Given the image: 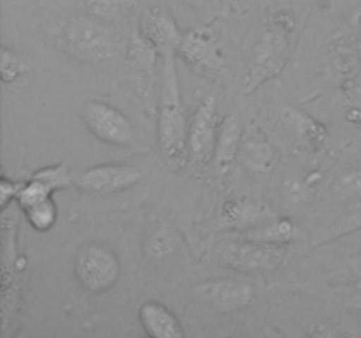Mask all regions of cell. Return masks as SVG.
I'll list each match as a JSON object with an SVG mask.
<instances>
[{
  "label": "cell",
  "instance_id": "cell-4",
  "mask_svg": "<svg viewBox=\"0 0 361 338\" xmlns=\"http://www.w3.org/2000/svg\"><path fill=\"white\" fill-rule=\"evenodd\" d=\"M288 257V245L257 242L236 236L215 246V259L240 273H267L275 271Z\"/></svg>",
  "mask_w": 361,
  "mask_h": 338
},
{
  "label": "cell",
  "instance_id": "cell-23",
  "mask_svg": "<svg viewBox=\"0 0 361 338\" xmlns=\"http://www.w3.org/2000/svg\"><path fill=\"white\" fill-rule=\"evenodd\" d=\"M34 178L42 180L44 183H48L49 187L53 189V192L56 190H63L67 187L74 185L76 183V176L73 175L71 168L67 164H55V165H48V168H41L34 173Z\"/></svg>",
  "mask_w": 361,
  "mask_h": 338
},
{
  "label": "cell",
  "instance_id": "cell-5",
  "mask_svg": "<svg viewBox=\"0 0 361 338\" xmlns=\"http://www.w3.org/2000/svg\"><path fill=\"white\" fill-rule=\"evenodd\" d=\"M122 271L118 256L102 242L81 243L74 257V275L81 289L90 294H104L116 285Z\"/></svg>",
  "mask_w": 361,
  "mask_h": 338
},
{
  "label": "cell",
  "instance_id": "cell-21",
  "mask_svg": "<svg viewBox=\"0 0 361 338\" xmlns=\"http://www.w3.org/2000/svg\"><path fill=\"white\" fill-rule=\"evenodd\" d=\"M331 194L342 203H358L361 201V169L344 173L331 185Z\"/></svg>",
  "mask_w": 361,
  "mask_h": 338
},
{
  "label": "cell",
  "instance_id": "cell-16",
  "mask_svg": "<svg viewBox=\"0 0 361 338\" xmlns=\"http://www.w3.org/2000/svg\"><path fill=\"white\" fill-rule=\"evenodd\" d=\"M178 239L175 227L168 222H159L152 225L143 243V252L148 263L154 266L168 264L178 252Z\"/></svg>",
  "mask_w": 361,
  "mask_h": 338
},
{
  "label": "cell",
  "instance_id": "cell-29",
  "mask_svg": "<svg viewBox=\"0 0 361 338\" xmlns=\"http://www.w3.org/2000/svg\"><path fill=\"white\" fill-rule=\"evenodd\" d=\"M355 23H356V27H360V28H361V9L358 11V13H356V16H355Z\"/></svg>",
  "mask_w": 361,
  "mask_h": 338
},
{
  "label": "cell",
  "instance_id": "cell-2",
  "mask_svg": "<svg viewBox=\"0 0 361 338\" xmlns=\"http://www.w3.org/2000/svg\"><path fill=\"white\" fill-rule=\"evenodd\" d=\"M161 99H159L157 137L162 155L168 161L178 162L187 155V127L178 73H176V51L162 53Z\"/></svg>",
  "mask_w": 361,
  "mask_h": 338
},
{
  "label": "cell",
  "instance_id": "cell-15",
  "mask_svg": "<svg viewBox=\"0 0 361 338\" xmlns=\"http://www.w3.org/2000/svg\"><path fill=\"white\" fill-rule=\"evenodd\" d=\"M140 323L148 337L154 338H182L185 337L178 317L162 303L148 299L140 306Z\"/></svg>",
  "mask_w": 361,
  "mask_h": 338
},
{
  "label": "cell",
  "instance_id": "cell-13",
  "mask_svg": "<svg viewBox=\"0 0 361 338\" xmlns=\"http://www.w3.org/2000/svg\"><path fill=\"white\" fill-rule=\"evenodd\" d=\"M274 158L275 151L267 134H264L257 125L247 127L242 134L238 161L242 162L250 173L263 175V173H268L271 169Z\"/></svg>",
  "mask_w": 361,
  "mask_h": 338
},
{
  "label": "cell",
  "instance_id": "cell-22",
  "mask_svg": "<svg viewBox=\"0 0 361 338\" xmlns=\"http://www.w3.org/2000/svg\"><path fill=\"white\" fill-rule=\"evenodd\" d=\"M51 196H53L51 187H49L48 183L42 182V180L34 178V176H32L28 182H23L20 192H18L16 201L18 204H20L21 210H27V208L34 206V204L49 199Z\"/></svg>",
  "mask_w": 361,
  "mask_h": 338
},
{
  "label": "cell",
  "instance_id": "cell-9",
  "mask_svg": "<svg viewBox=\"0 0 361 338\" xmlns=\"http://www.w3.org/2000/svg\"><path fill=\"white\" fill-rule=\"evenodd\" d=\"M141 176H143L141 171L134 165L122 164V162H108V164H99L85 169L76 176L74 185L92 196H111V194L123 192V190L134 187L140 182Z\"/></svg>",
  "mask_w": 361,
  "mask_h": 338
},
{
  "label": "cell",
  "instance_id": "cell-11",
  "mask_svg": "<svg viewBox=\"0 0 361 338\" xmlns=\"http://www.w3.org/2000/svg\"><path fill=\"white\" fill-rule=\"evenodd\" d=\"M137 30L162 53L176 51L183 39V32L164 6H148L141 11Z\"/></svg>",
  "mask_w": 361,
  "mask_h": 338
},
{
  "label": "cell",
  "instance_id": "cell-6",
  "mask_svg": "<svg viewBox=\"0 0 361 338\" xmlns=\"http://www.w3.org/2000/svg\"><path fill=\"white\" fill-rule=\"evenodd\" d=\"M176 56L183 60L194 73L210 80L224 76L228 70L226 55L217 37L207 28H192L183 34L176 48Z\"/></svg>",
  "mask_w": 361,
  "mask_h": 338
},
{
  "label": "cell",
  "instance_id": "cell-3",
  "mask_svg": "<svg viewBox=\"0 0 361 338\" xmlns=\"http://www.w3.org/2000/svg\"><path fill=\"white\" fill-rule=\"evenodd\" d=\"M62 37L67 51L81 62H109L120 49V37L113 25L88 13L71 18Z\"/></svg>",
  "mask_w": 361,
  "mask_h": 338
},
{
  "label": "cell",
  "instance_id": "cell-19",
  "mask_svg": "<svg viewBox=\"0 0 361 338\" xmlns=\"http://www.w3.org/2000/svg\"><path fill=\"white\" fill-rule=\"evenodd\" d=\"M161 55L157 48L152 44L148 39H145L140 34V30L136 34H133L129 44H127V62L134 67L136 70H140L141 74H147L150 76L154 73L155 65H157V56Z\"/></svg>",
  "mask_w": 361,
  "mask_h": 338
},
{
  "label": "cell",
  "instance_id": "cell-25",
  "mask_svg": "<svg viewBox=\"0 0 361 338\" xmlns=\"http://www.w3.org/2000/svg\"><path fill=\"white\" fill-rule=\"evenodd\" d=\"M21 185H23V182H13V180H7L6 176H2V180H0V206H2V210L9 206L11 201L16 199Z\"/></svg>",
  "mask_w": 361,
  "mask_h": 338
},
{
  "label": "cell",
  "instance_id": "cell-14",
  "mask_svg": "<svg viewBox=\"0 0 361 338\" xmlns=\"http://www.w3.org/2000/svg\"><path fill=\"white\" fill-rule=\"evenodd\" d=\"M243 129L240 125L238 118L233 113L226 115L224 118L219 122V134H217V144H215L214 158H212V165L214 171L219 176H226L231 165L238 161L240 143H242Z\"/></svg>",
  "mask_w": 361,
  "mask_h": 338
},
{
  "label": "cell",
  "instance_id": "cell-28",
  "mask_svg": "<svg viewBox=\"0 0 361 338\" xmlns=\"http://www.w3.org/2000/svg\"><path fill=\"white\" fill-rule=\"evenodd\" d=\"M355 270H356V273H358L360 277H361V257H360V259H356V263H355Z\"/></svg>",
  "mask_w": 361,
  "mask_h": 338
},
{
  "label": "cell",
  "instance_id": "cell-18",
  "mask_svg": "<svg viewBox=\"0 0 361 338\" xmlns=\"http://www.w3.org/2000/svg\"><path fill=\"white\" fill-rule=\"evenodd\" d=\"M296 225L289 218H274V220L261 224L257 227L247 229L242 236L264 243H275V245H289L295 239Z\"/></svg>",
  "mask_w": 361,
  "mask_h": 338
},
{
  "label": "cell",
  "instance_id": "cell-12",
  "mask_svg": "<svg viewBox=\"0 0 361 338\" xmlns=\"http://www.w3.org/2000/svg\"><path fill=\"white\" fill-rule=\"evenodd\" d=\"M277 218L274 208L267 203L250 199V197H235L228 199L222 204L221 210V225L226 229H252L261 224Z\"/></svg>",
  "mask_w": 361,
  "mask_h": 338
},
{
  "label": "cell",
  "instance_id": "cell-8",
  "mask_svg": "<svg viewBox=\"0 0 361 338\" xmlns=\"http://www.w3.org/2000/svg\"><path fill=\"white\" fill-rule=\"evenodd\" d=\"M217 134V101L214 95H208L192 113L187 127V155L196 168L212 164Z\"/></svg>",
  "mask_w": 361,
  "mask_h": 338
},
{
  "label": "cell",
  "instance_id": "cell-24",
  "mask_svg": "<svg viewBox=\"0 0 361 338\" xmlns=\"http://www.w3.org/2000/svg\"><path fill=\"white\" fill-rule=\"evenodd\" d=\"M25 73L23 60L18 56L16 51L9 48H2L0 53V74H2V81L6 84L16 83Z\"/></svg>",
  "mask_w": 361,
  "mask_h": 338
},
{
  "label": "cell",
  "instance_id": "cell-27",
  "mask_svg": "<svg viewBox=\"0 0 361 338\" xmlns=\"http://www.w3.org/2000/svg\"><path fill=\"white\" fill-rule=\"evenodd\" d=\"M183 2L189 7H192V9H203L208 4V0H183Z\"/></svg>",
  "mask_w": 361,
  "mask_h": 338
},
{
  "label": "cell",
  "instance_id": "cell-20",
  "mask_svg": "<svg viewBox=\"0 0 361 338\" xmlns=\"http://www.w3.org/2000/svg\"><path fill=\"white\" fill-rule=\"evenodd\" d=\"M23 213L30 227L39 232L49 231L59 220V208H56L53 197L27 208V210H23Z\"/></svg>",
  "mask_w": 361,
  "mask_h": 338
},
{
  "label": "cell",
  "instance_id": "cell-26",
  "mask_svg": "<svg viewBox=\"0 0 361 338\" xmlns=\"http://www.w3.org/2000/svg\"><path fill=\"white\" fill-rule=\"evenodd\" d=\"M344 90L349 104L355 109H358V111H361V76H356L355 80L349 81V83L345 84Z\"/></svg>",
  "mask_w": 361,
  "mask_h": 338
},
{
  "label": "cell",
  "instance_id": "cell-10",
  "mask_svg": "<svg viewBox=\"0 0 361 338\" xmlns=\"http://www.w3.org/2000/svg\"><path fill=\"white\" fill-rule=\"evenodd\" d=\"M197 299L217 312H242L256 299V287L236 278H212L196 285Z\"/></svg>",
  "mask_w": 361,
  "mask_h": 338
},
{
  "label": "cell",
  "instance_id": "cell-17",
  "mask_svg": "<svg viewBox=\"0 0 361 338\" xmlns=\"http://www.w3.org/2000/svg\"><path fill=\"white\" fill-rule=\"evenodd\" d=\"M143 0H87L85 11L109 25H120L129 20Z\"/></svg>",
  "mask_w": 361,
  "mask_h": 338
},
{
  "label": "cell",
  "instance_id": "cell-7",
  "mask_svg": "<svg viewBox=\"0 0 361 338\" xmlns=\"http://www.w3.org/2000/svg\"><path fill=\"white\" fill-rule=\"evenodd\" d=\"M81 120L92 136L111 146H130L134 129L130 120L115 106L104 101H88L81 108Z\"/></svg>",
  "mask_w": 361,
  "mask_h": 338
},
{
  "label": "cell",
  "instance_id": "cell-1",
  "mask_svg": "<svg viewBox=\"0 0 361 338\" xmlns=\"http://www.w3.org/2000/svg\"><path fill=\"white\" fill-rule=\"evenodd\" d=\"M296 21L289 11H274L267 16L259 35L250 49L249 63L243 76L247 94L257 90L264 81L281 74L291 55Z\"/></svg>",
  "mask_w": 361,
  "mask_h": 338
}]
</instances>
